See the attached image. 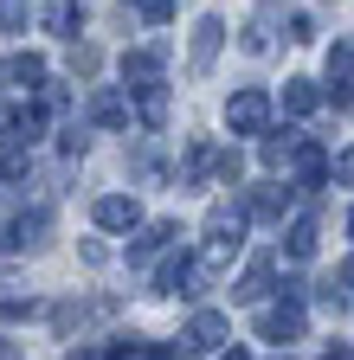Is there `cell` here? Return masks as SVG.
I'll list each match as a JSON object with an SVG mask.
<instances>
[{"label": "cell", "mask_w": 354, "mask_h": 360, "mask_svg": "<svg viewBox=\"0 0 354 360\" xmlns=\"http://www.w3.org/2000/svg\"><path fill=\"white\" fill-rule=\"evenodd\" d=\"M161 58H167V45H161V39L136 45V52H122V84H129V90H148V84H161Z\"/></svg>", "instance_id": "cell-1"}, {"label": "cell", "mask_w": 354, "mask_h": 360, "mask_svg": "<svg viewBox=\"0 0 354 360\" xmlns=\"http://www.w3.org/2000/svg\"><path fill=\"white\" fill-rule=\"evenodd\" d=\"M226 122H232V135H264V122H271V97H264V90H239V97L226 103Z\"/></svg>", "instance_id": "cell-2"}, {"label": "cell", "mask_w": 354, "mask_h": 360, "mask_svg": "<svg viewBox=\"0 0 354 360\" xmlns=\"http://www.w3.org/2000/svg\"><path fill=\"white\" fill-rule=\"evenodd\" d=\"M258 335L277 341V347H290V341L303 335V302H271V309H258Z\"/></svg>", "instance_id": "cell-3"}, {"label": "cell", "mask_w": 354, "mask_h": 360, "mask_svg": "<svg viewBox=\"0 0 354 360\" xmlns=\"http://www.w3.org/2000/svg\"><path fill=\"white\" fill-rule=\"evenodd\" d=\"M39 84H46V58H32V52H7V58H0V90H13V97L26 90V97H32Z\"/></svg>", "instance_id": "cell-4"}, {"label": "cell", "mask_w": 354, "mask_h": 360, "mask_svg": "<svg viewBox=\"0 0 354 360\" xmlns=\"http://www.w3.org/2000/svg\"><path fill=\"white\" fill-rule=\"evenodd\" d=\"M245 212H251V219H264V225H277V219L290 212V187H277V180L251 187V193H245Z\"/></svg>", "instance_id": "cell-5"}, {"label": "cell", "mask_w": 354, "mask_h": 360, "mask_svg": "<svg viewBox=\"0 0 354 360\" xmlns=\"http://www.w3.org/2000/svg\"><path fill=\"white\" fill-rule=\"evenodd\" d=\"M136 219H142V206L129 193H103L97 200V225H103V232H136Z\"/></svg>", "instance_id": "cell-6"}, {"label": "cell", "mask_w": 354, "mask_h": 360, "mask_svg": "<svg viewBox=\"0 0 354 360\" xmlns=\"http://www.w3.org/2000/svg\"><path fill=\"white\" fill-rule=\"evenodd\" d=\"M174 238H181V225H174V219H155L148 232H142L136 245H129V264H155V257H161V251H167Z\"/></svg>", "instance_id": "cell-7"}, {"label": "cell", "mask_w": 354, "mask_h": 360, "mask_svg": "<svg viewBox=\"0 0 354 360\" xmlns=\"http://www.w3.org/2000/svg\"><path fill=\"white\" fill-rule=\"evenodd\" d=\"M0 142L7 148H32L39 142V110H0Z\"/></svg>", "instance_id": "cell-8"}, {"label": "cell", "mask_w": 354, "mask_h": 360, "mask_svg": "<svg viewBox=\"0 0 354 360\" xmlns=\"http://www.w3.org/2000/svg\"><path fill=\"white\" fill-rule=\"evenodd\" d=\"M296 180H303V193H316L322 187V174H329V155H322V142H296Z\"/></svg>", "instance_id": "cell-9"}, {"label": "cell", "mask_w": 354, "mask_h": 360, "mask_svg": "<svg viewBox=\"0 0 354 360\" xmlns=\"http://www.w3.org/2000/svg\"><path fill=\"white\" fill-rule=\"evenodd\" d=\"M219 341H226V322H219L213 309H200L194 322H187V354H213Z\"/></svg>", "instance_id": "cell-10"}, {"label": "cell", "mask_w": 354, "mask_h": 360, "mask_svg": "<svg viewBox=\"0 0 354 360\" xmlns=\"http://www.w3.org/2000/svg\"><path fill=\"white\" fill-rule=\"evenodd\" d=\"M219 45H226V26H219V20H200L194 26V71H213Z\"/></svg>", "instance_id": "cell-11"}, {"label": "cell", "mask_w": 354, "mask_h": 360, "mask_svg": "<svg viewBox=\"0 0 354 360\" xmlns=\"http://www.w3.org/2000/svg\"><path fill=\"white\" fill-rule=\"evenodd\" d=\"M77 26H84V7H77V0H46V32L77 39Z\"/></svg>", "instance_id": "cell-12"}, {"label": "cell", "mask_w": 354, "mask_h": 360, "mask_svg": "<svg viewBox=\"0 0 354 360\" xmlns=\"http://www.w3.org/2000/svg\"><path fill=\"white\" fill-rule=\"evenodd\" d=\"M91 116L103 129H122L129 122V97H122V90H97V97H91Z\"/></svg>", "instance_id": "cell-13"}, {"label": "cell", "mask_w": 354, "mask_h": 360, "mask_svg": "<svg viewBox=\"0 0 354 360\" xmlns=\"http://www.w3.org/2000/svg\"><path fill=\"white\" fill-rule=\"evenodd\" d=\"M271 277H277V264H271V257H258L245 277H239V290H232V296H239V302H258L264 290H271Z\"/></svg>", "instance_id": "cell-14"}, {"label": "cell", "mask_w": 354, "mask_h": 360, "mask_svg": "<svg viewBox=\"0 0 354 360\" xmlns=\"http://www.w3.org/2000/svg\"><path fill=\"white\" fill-rule=\"evenodd\" d=\"M284 238H290L284 251H290L296 264H309V257H316V219H296V225H290V232H284Z\"/></svg>", "instance_id": "cell-15"}, {"label": "cell", "mask_w": 354, "mask_h": 360, "mask_svg": "<svg viewBox=\"0 0 354 360\" xmlns=\"http://www.w3.org/2000/svg\"><path fill=\"white\" fill-rule=\"evenodd\" d=\"M316 103H322V97H316V84H309V77H290V84H284V110H290V116H309Z\"/></svg>", "instance_id": "cell-16"}, {"label": "cell", "mask_w": 354, "mask_h": 360, "mask_svg": "<svg viewBox=\"0 0 354 360\" xmlns=\"http://www.w3.org/2000/svg\"><path fill=\"white\" fill-rule=\"evenodd\" d=\"M206 232H213V238H239V232H245V212H239V206H213V212H206Z\"/></svg>", "instance_id": "cell-17"}, {"label": "cell", "mask_w": 354, "mask_h": 360, "mask_svg": "<svg viewBox=\"0 0 354 360\" xmlns=\"http://www.w3.org/2000/svg\"><path fill=\"white\" fill-rule=\"evenodd\" d=\"M329 77H335V84H354V45H348V39L329 45Z\"/></svg>", "instance_id": "cell-18"}, {"label": "cell", "mask_w": 354, "mask_h": 360, "mask_svg": "<svg viewBox=\"0 0 354 360\" xmlns=\"http://www.w3.org/2000/svg\"><path fill=\"white\" fill-rule=\"evenodd\" d=\"M122 7H129V13H142L148 26H167V20H174V0H122Z\"/></svg>", "instance_id": "cell-19"}, {"label": "cell", "mask_w": 354, "mask_h": 360, "mask_svg": "<svg viewBox=\"0 0 354 360\" xmlns=\"http://www.w3.org/2000/svg\"><path fill=\"white\" fill-rule=\"evenodd\" d=\"M206 174H213V180H226V187H232V180L245 174V155H239V148H226V155H213V167H206Z\"/></svg>", "instance_id": "cell-20"}, {"label": "cell", "mask_w": 354, "mask_h": 360, "mask_svg": "<svg viewBox=\"0 0 354 360\" xmlns=\"http://www.w3.org/2000/svg\"><path fill=\"white\" fill-rule=\"evenodd\" d=\"M97 65H103V52H97V45H71V71H77V77H91Z\"/></svg>", "instance_id": "cell-21"}, {"label": "cell", "mask_w": 354, "mask_h": 360, "mask_svg": "<svg viewBox=\"0 0 354 360\" xmlns=\"http://www.w3.org/2000/svg\"><path fill=\"white\" fill-rule=\"evenodd\" d=\"M0 32H26V0H0Z\"/></svg>", "instance_id": "cell-22"}, {"label": "cell", "mask_w": 354, "mask_h": 360, "mask_svg": "<svg viewBox=\"0 0 354 360\" xmlns=\"http://www.w3.org/2000/svg\"><path fill=\"white\" fill-rule=\"evenodd\" d=\"M245 52H251V58L271 52V26H264V20H251V26H245Z\"/></svg>", "instance_id": "cell-23"}, {"label": "cell", "mask_w": 354, "mask_h": 360, "mask_svg": "<svg viewBox=\"0 0 354 360\" xmlns=\"http://www.w3.org/2000/svg\"><path fill=\"white\" fill-rule=\"evenodd\" d=\"M290 39H296V45H309V39H316V20L296 13V20H290Z\"/></svg>", "instance_id": "cell-24"}, {"label": "cell", "mask_w": 354, "mask_h": 360, "mask_svg": "<svg viewBox=\"0 0 354 360\" xmlns=\"http://www.w3.org/2000/svg\"><path fill=\"white\" fill-rule=\"evenodd\" d=\"M335 180H341V187H354V148H348V155H335Z\"/></svg>", "instance_id": "cell-25"}, {"label": "cell", "mask_w": 354, "mask_h": 360, "mask_svg": "<svg viewBox=\"0 0 354 360\" xmlns=\"http://www.w3.org/2000/svg\"><path fill=\"white\" fill-rule=\"evenodd\" d=\"M322 360H354V354H348V341H335V347H322Z\"/></svg>", "instance_id": "cell-26"}, {"label": "cell", "mask_w": 354, "mask_h": 360, "mask_svg": "<svg viewBox=\"0 0 354 360\" xmlns=\"http://www.w3.org/2000/svg\"><path fill=\"white\" fill-rule=\"evenodd\" d=\"M71 360H103V354L97 347H71Z\"/></svg>", "instance_id": "cell-27"}, {"label": "cell", "mask_w": 354, "mask_h": 360, "mask_svg": "<svg viewBox=\"0 0 354 360\" xmlns=\"http://www.w3.org/2000/svg\"><path fill=\"white\" fill-rule=\"evenodd\" d=\"M341 290H354V257H348V264H341Z\"/></svg>", "instance_id": "cell-28"}, {"label": "cell", "mask_w": 354, "mask_h": 360, "mask_svg": "<svg viewBox=\"0 0 354 360\" xmlns=\"http://www.w3.org/2000/svg\"><path fill=\"white\" fill-rule=\"evenodd\" d=\"M219 360H251V354H245V347H232V354H219Z\"/></svg>", "instance_id": "cell-29"}, {"label": "cell", "mask_w": 354, "mask_h": 360, "mask_svg": "<svg viewBox=\"0 0 354 360\" xmlns=\"http://www.w3.org/2000/svg\"><path fill=\"white\" fill-rule=\"evenodd\" d=\"M348 232H354V212H348Z\"/></svg>", "instance_id": "cell-30"}]
</instances>
